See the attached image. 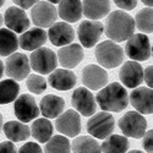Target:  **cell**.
Returning a JSON list of instances; mask_svg holds the SVG:
<instances>
[{
	"instance_id": "6da1fadb",
	"label": "cell",
	"mask_w": 153,
	"mask_h": 153,
	"mask_svg": "<svg viewBox=\"0 0 153 153\" xmlns=\"http://www.w3.org/2000/svg\"><path fill=\"white\" fill-rule=\"evenodd\" d=\"M105 36L111 42H124L127 41L134 34L136 27L134 19L123 10L111 11L105 21Z\"/></svg>"
},
{
	"instance_id": "7a4b0ae2",
	"label": "cell",
	"mask_w": 153,
	"mask_h": 153,
	"mask_svg": "<svg viewBox=\"0 0 153 153\" xmlns=\"http://www.w3.org/2000/svg\"><path fill=\"white\" fill-rule=\"evenodd\" d=\"M96 103L104 111L119 113L129 105V93L123 85L113 82L104 86L97 93Z\"/></svg>"
},
{
	"instance_id": "3957f363",
	"label": "cell",
	"mask_w": 153,
	"mask_h": 153,
	"mask_svg": "<svg viewBox=\"0 0 153 153\" xmlns=\"http://www.w3.org/2000/svg\"><path fill=\"white\" fill-rule=\"evenodd\" d=\"M94 55L102 68L114 69L119 65L125 59L124 49L115 42L104 41L99 43L94 49Z\"/></svg>"
},
{
	"instance_id": "277c9868",
	"label": "cell",
	"mask_w": 153,
	"mask_h": 153,
	"mask_svg": "<svg viewBox=\"0 0 153 153\" xmlns=\"http://www.w3.org/2000/svg\"><path fill=\"white\" fill-rule=\"evenodd\" d=\"M124 53L132 61H146L152 55V45L146 34H132L126 41Z\"/></svg>"
},
{
	"instance_id": "5b68a950",
	"label": "cell",
	"mask_w": 153,
	"mask_h": 153,
	"mask_svg": "<svg viewBox=\"0 0 153 153\" xmlns=\"http://www.w3.org/2000/svg\"><path fill=\"white\" fill-rule=\"evenodd\" d=\"M30 65L38 74L49 75L58 66V56L52 49L42 47L33 50L30 56Z\"/></svg>"
},
{
	"instance_id": "8992f818",
	"label": "cell",
	"mask_w": 153,
	"mask_h": 153,
	"mask_svg": "<svg viewBox=\"0 0 153 153\" xmlns=\"http://www.w3.org/2000/svg\"><path fill=\"white\" fill-rule=\"evenodd\" d=\"M87 132L96 138H107L115 129V120L111 114L107 111H100L93 114L92 118L87 121Z\"/></svg>"
},
{
	"instance_id": "52a82bcc",
	"label": "cell",
	"mask_w": 153,
	"mask_h": 153,
	"mask_svg": "<svg viewBox=\"0 0 153 153\" xmlns=\"http://www.w3.org/2000/svg\"><path fill=\"white\" fill-rule=\"evenodd\" d=\"M119 127L125 136L141 138L147 130V121L142 114L137 111H129L120 118Z\"/></svg>"
},
{
	"instance_id": "ba28073f",
	"label": "cell",
	"mask_w": 153,
	"mask_h": 153,
	"mask_svg": "<svg viewBox=\"0 0 153 153\" xmlns=\"http://www.w3.org/2000/svg\"><path fill=\"white\" fill-rule=\"evenodd\" d=\"M31 65L27 55L22 53H14L7 56L5 62V74L15 81H22L30 75Z\"/></svg>"
},
{
	"instance_id": "9c48e42d",
	"label": "cell",
	"mask_w": 153,
	"mask_h": 153,
	"mask_svg": "<svg viewBox=\"0 0 153 153\" xmlns=\"http://www.w3.org/2000/svg\"><path fill=\"white\" fill-rule=\"evenodd\" d=\"M14 111L16 118L21 123H30L33 119H37L41 114L39 107L37 105V102L31 94H21L15 99Z\"/></svg>"
},
{
	"instance_id": "30bf717a",
	"label": "cell",
	"mask_w": 153,
	"mask_h": 153,
	"mask_svg": "<svg viewBox=\"0 0 153 153\" xmlns=\"http://www.w3.org/2000/svg\"><path fill=\"white\" fill-rule=\"evenodd\" d=\"M71 103L76 111L82 114L83 117H92L96 114L97 103L92 92L86 87L76 88L71 97Z\"/></svg>"
},
{
	"instance_id": "8fae6325",
	"label": "cell",
	"mask_w": 153,
	"mask_h": 153,
	"mask_svg": "<svg viewBox=\"0 0 153 153\" xmlns=\"http://www.w3.org/2000/svg\"><path fill=\"white\" fill-rule=\"evenodd\" d=\"M31 19L36 26L44 30L56 22L58 11L53 4L48 1H38L31 10Z\"/></svg>"
},
{
	"instance_id": "7c38bea8",
	"label": "cell",
	"mask_w": 153,
	"mask_h": 153,
	"mask_svg": "<svg viewBox=\"0 0 153 153\" xmlns=\"http://www.w3.org/2000/svg\"><path fill=\"white\" fill-rule=\"evenodd\" d=\"M55 129L66 137H76L81 132L80 114L72 109H69L65 113H61L56 118Z\"/></svg>"
},
{
	"instance_id": "4fadbf2b",
	"label": "cell",
	"mask_w": 153,
	"mask_h": 153,
	"mask_svg": "<svg viewBox=\"0 0 153 153\" xmlns=\"http://www.w3.org/2000/svg\"><path fill=\"white\" fill-rule=\"evenodd\" d=\"M103 32H104V27L102 22L86 20L80 23L77 30V36L85 48H92L98 43Z\"/></svg>"
},
{
	"instance_id": "5bb4252c",
	"label": "cell",
	"mask_w": 153,
	"mask_h": 153,
	"mask_svg": "<svg viewBox=\"0 0 153 153\" xmlns=\"http://www.w3.org/2000/svg\"><path fill=\"white\" fill-rule=\"evenodd\" d=\"M82 83L86 88L92 91H98L108 83L107 71L98 65H87L82 70Z\"/></svg>"
},
{
	"instance_id": "9a60e30c",
	"label": "cell",
	"mask_w": 153,
	"mask_h": 153,
	"mask_svg": "<svg viewBox=\"0 0 153 153\" xmlns=\"http://www.w3.org/2000/svg\"><path fill=\"white\" fill-rule=\"evenodd\" d=\"M4 22L7 26V30L14 33H23L30 28V19L26 15L25 10L17 6H10L4 15Z\"/></svg>"
},
{
	"instance_id": "2e32d148",
	"label": "cell",
	"mask_w": 153,
	"mask_h": 153,
	"mask_svg": "<svg viewBox=\"0 0 153 153\" xmlns=\"http://www.w3.org/2000/svg\"><path fill=\"white\" fill-rule=\"evenodd\" d=\"M119 77L127 88H136L143 81V69L137 61H126L119 71Z\"/></svg>"
},
{
	"instance_id": "e0dca14e",
	"label": "cell",
	"mask_w": 153,
	"mask_h": 153,
	"mask_svg": "<svg viewBox=\"0 0 153 153\" xmlns=\"http://www.w3.org/2000/svg\"><path fill=\"white\" fill-rule=\"evenodd\" d=\"M48 37L50 42L56 47H65L75 39V31L68 22H55L49 27Z\"/></svg>"
},
{
	"instance_id": "ac0fdd59",
	"label": "cell",
	"mask_w": 153,
	"mask_h": 153,
	"mask_svg": "<svg viewBox=\"0 0 153 153\" xmlns=\"http://www.w3.org/2000/svg\"><path fill=\"white\" fill-rule=\"evenodd\" d=\"M48 39V34L43 28L34 27L23 32L19 38V47L23 50L33 52L36 49L42 48Z\"/></svg>"
},
{
	"instance_id": "d6986e66",
	"label": "cell",
	"mask_w": 153,
	"mask_h": 153,
	"mask_svg": "<svg viewBox=\"0 0 153 153\" xmlns=\"http://www.w3.org/2000/svg\"><path fill=\"white\" fill-rule=\"evenodd\" d=\"M83 49L80 44H69L59 49L58 52V60L65 69H74L83 60Z\"/></svg>"
},
{
	"instance_id": "ffe728a7",
	"label": "cell",
	"mask_w": 153,
	"mask_h": 153,
	"mask_svg": "<svg viewBox=\"0 0 153 153\" xmlns=\"http://www.w3.org/2000/svg\"><path fill=\"white\" fill-rule=\"evenodd\" d=\"M48 82L58 91H69L75 87L76 82H77V77L71 70L55 69L52 74H49Z\"/></svg>"
},
{
	"instance_id": "44dd1931",
	"label": "cell",
	"mask_w": 153,
	"mask_h": 153,
	"mask_svg": "<svg viewBox=\"0 0 153 153\" xmlns=\"http://www.w3.org/2000/svg\"><path fill=\"white\" fill-rule=\"evenodd\" d=\"M152 88L148 87H136L131 92L130 102L131 105L140 114H152Z\"/></svg>"
},
{
	"instance_id": "7402d4cb",
	"label": "cell",
	"mask_w": 153,
	"mask_h": 153,
	"mask_svg": "<svg viewBox=\"0 0 153 153\" xmlns=\"http://www.w3.org/2000/svg\"><path fill=\"white\" fill-rule=\"evenodd\" d=\"M83 15L92 21H98L110 12V0H83Z\"/></svg>"
},
{
	"instance_id": "603a6c76",
	"label": "cell",
	"mask_w": 153,
	"mask_h": 153,
	"mask_svg": "<svg viewBox=\"0 0 153 153\" xmlns=\"http://www.w3.org/2000/svg\"><path fill=\"white\" fill-rule=\"evenodd\" d=\"M65 109V100L55 94H47L41 100L39 110L45 119L58 118Z\"/></svg>"
},
{
	"instance_id": "cb8c5ba5",
	"label": "cell",
	"mask_w": 153,
	"mask_h": 153,
	"mask_svg": "<svg viewBox=\"0 0 153 153\" xmlns=\"http://www.w3.org/2000/svg\"><path fill=\"white\" fill-rule=\"evenodd\" d=\"M58 16L66 22H77L82 17L81 0H61L58 7Z\"/></svg>"
},
{
	"instance_id": "d4e9b609",
	"label": "cell",
	"mask_w": 153,
	"mask_h": 153,
	"mask_svg": "<svg viewBox=\"0 0 153 153\" xmlns=\"http://www.w3.org/2000/svg\"><path fill=\"white\" fill-rule=\"evenodd\" d=\"M4 134L12 142H21L31 136V129L21 121H7L4 124Z\"/></svg>"
},
{
	"instance_id": "484cf974",
	"label": "cell",
	"mask_w": 153,
	"mask_h": 153,
	"mask_svg": "<svg viewBox=\"0 0 153 153\" xmlns=\"http://www.w3.org/2000/svg\"><path fill=\"white\" fill-rule=\"evenodd\" d=\"M53 130H54L53 124L48 119L42 118V119H37L36 121H33L31 126V135L38 142L45 143L53 136Z\"/></svg>"
},
{
	"instance_id": "4316f807",
	"label": "cell",
	"mask_w": 153,
	"mask_h": 153,
	"mask_svg": "<svg viewBox=\"0 0 153 153\" xmlns=\"http://www.w3.org/2000/svg\"><path fill=\"white\" fill-rule=\"evenodd\" d=\"M129 140L121 135H110L102 143L100 151L103 153H126L129 149Z\"/></svg>"
},
{
	"instance_id": "83f0119b",
	"label": "cell",
	"mask_w": 153,
	"mask_h": 153,
	"mask_svg": "<svg viewBox=\"0 0 153 153\" xmlns=\"http://www.w3.org/2000/svg\"><path fill=\"white\" fill-rule=\"evenodd\" d=\"M17 48L19 39L16 34L7 28H0V55L9 56L14 54Z\"/></svg>"
},
{
	"instance_id": "f1b7e54d",
	"label": "cell",
	"mask_w": 153,
	"mask_h": 153,
	"mask_svg": "<svg viewBox=\"0 0 153 153\" xmlns=\"http://www.w3.org/2000/svg\"><path fill=\"white\" fill-rule=\"evenodd\" d=\"M74 153H102L100 145L92 136H79L72 141Z\"/></svg>"
},
{
	"instance_id": "f546056e",
	"label": "cell",
	"mask_w": 153,
	"mask_h": 153,
	"mask_svg": "<svg viewBox=\"0 0 153 153\" xmlns=\"http://www.w3.org/2000/svg\"><path fill=\"white\" fill-rule=\"evenodd\" d=\"M20 93L19 83L12 80H4L0 82V104H9L14 102Z\"/></svg>"
},
{
	"instance_id": "4dcf8cb0",
	"label": "cell",
	"mask_w": 153,
	"mask_h": 153,
	"mask_svg": "<svg viewBox=\"0 0 153 153\" xmlns=\"http://www.w3.org/2000/svg\"><path fill=\"white\" fill-rule=\"evenodd\" d=\"M71 145L69 138L64 135L52 136L48 142H45L44 153H70Z\"/></svg>"
},
{
	"instance_id": "1f68e13d",
	"label": "cell",
	"mask_w": 153,
	"mask_h": 153,
	"mask_svg": "<svg viewBox=\"0 0 153 153\" xmlns=\"http://www.w3.org/2000/svg\"><path fill=\"white\" fill-rule=\"evenodd\" d=\"M135 27L143 33H152V7L140 10L135 17Z\"/></svg>"
},
{
	"instance_id": "d6a6232c",
	"label": "cell",
	"mask_w": 153,
	"mask_h": 153,
	"mask_svg": "<svg viewBox=\"0 0 153 153\" xmlns=\"http://www.w3.org/2000/svg\"><path fill=\"white\" fill-rule=\"evenodd\" d=\"M26 85L33 94H42L47 90V81L41 75H28Z\"/></svg>"
},
{
	"instance_id": "836d02e7",
	"label": "cell",
	"mask_w": 153,
	"mask_h": 153,
	"mask_svg": "<svg viewBox=\"0 0 153 153\" xmlns=\"http://www.w3.org/2000/svg\"><path fill=\"white\" fill-rule=\"evenodd\" d=\"M17 153H43L41 146L38 143H34V142H27L25 143Z\"/></svg>"
},
{
	"instance_id": "e575fe53",
	"label": "cell",
	"mask_w": 153,
	"mask_h": 153,
	"mask_svg": "<svg viewBox=\"0 0 153 153\" xmlns=\"http://www.w3.org/2000/svg\"><path fill=\"white\" fill-rule=\"evenodd\" d=\"M138 0H114V3L117 4L118 7H120L121 10H134L137 5Z\"/></svg>"
},
{
	"instance_id": "d590c367",
	"label": "cell",
	"mask_w": 153,
	"mask_h": 153,
	"mask_svg": "<svg viewBox=\"0 0 153 153\" xmlns=\"http://www.w3.org/2000/svg\"><path fill=\"white\" fill-rule=\"evenodd\" d=\"M152 136H153V131L149 130V131H146L145 135L142 136L143 137V141H142V146L145 148V151L147 153H152L153 152V147H152Z\"/></svg>"
},
{
	"instance_id": "8d00e7d4",
	"label": "cell",
	"mask_w": 153,
	"mask_h": 153,
	"mask_svg": "<svg viewBox=\"0 0 153 153\" xmlns=\"http://www.w3.org/2000/svg\"><path fill=\"white\" fill-rule=\"evenodd\" d=\"M0 153H17V149L12 142L4 141L0 143Z\"/></svg>"
},
{
	"instance_id": "74e56055",
	"label": "cell",
	"mask_w": 153,
	"mask_h": 153,
	"mask_svg": "<svg viewBox=\"0 0 153 153\" xmlns=\"http://www.w3.org/2000/svg\"><path fill=\"white\" fill-rule=\"evenodd\" d=\"M17 6H20V9L22 10H27L31 9L33 5H36L39 0H12Z\"/></svg>"
},
{
	"instance_id": "f35d334b",
	"label": "cell",
	"mask_w": 153,
	"mask_h": 153,
	"mask_svg": "<svg viewBox=\"0 0 153 153\" xmlns=\"http://www.w3.org/2000/svg\"><path fill=\"white\" fill-rule=\"evenodd\" d=\"M152 74H153V68H152V65L148 66V68H146V70H143V80L146 81L148 88H152V86H153V85H152Z\"/></svg>"
},
{
	"instance_id": "ab89813d",
	"label": "cell",
	"mask_w": 153,
	"mask_h": 153,
	"mask_svg": "<svg viewBox=\"0 0 153 153\" xmlns=\"http://www.w3.org/2000/svg\"><path fill=\"white\" fill-rule=\"evenodd\" d=\"M3 75H4V64L1 60H0V79L3 77Z\"/></svg>"
},
{
	"instance_id": "60d3db41",
	"label": "cell",
	"mask_w": 153,
	"mask_h": 153,
	"mask_svg": "<svg viewBox=\"0 0 153 153\" xmlns=\"http://www.w3.org/2000/svg\"><path fill=\"white\" fill-rule=\"evenodd\" d=\"M141 1H142L147 7H152V0H141Z\"/></svg>"
},
{
	"instance_id": "b9f144b4",
	"label": "cell",
	"mask_w": 153,
	"mask_h": 153,
	"mask_svg": "<svg viewBox=\"0 0 153 153\" xmlns=\"http://www.w3.org/2000/svg\"><path fill=\"white\" fill-rule=\"evenodd\" d=\"M48 3H50V4H59L61 0H47Z\"/></svg>"
},
{
	"instance_id": "7bdbcfd3",
	"label": "cell",
	"mask_w": 153,
	"mask_h": 153,
	"mask_svg": "<svg viewBox=\"0 0 153 153\" xmlns=\"http://www.w3.org/2000/svg\"><path fill=\"white\" fill-rule=\"evenodd\" d=\"M3 115H1V114H0V131H1V129H3Z\"/></svg>"
},
{
	"instance_id": "ee69618b",
	"label": "cell",
	"mask_w": 153,
	"mask_h": 153,
	"mask_svg": "<svg viewBox=\"0 0 153 153\" xmlns=\"http://www.w3.org/2000/svg\"><path fill=\"white\" fill-rule=\"evenodd\" d=\"M129 153H143V152H141V151H138V149H132V151H130Z\"/></svg>"
},
{
	"instance_id": "f6af8a7d",
	"label": "cell",
	"mask_w": 153,
	"mask_h": 153,
	"mask_svg": "<svg viewBox=\"0 0 153 153\" xmlns=\"http://www.w3.org/2000/svg\"><path fill=\"white\" fill-rule=\"evenodd\" d=\"M3 22H4V17H3V15H1V14H0V27H1Z\"/></svg>"
},
{
	"instance_id": "bcb514c9",
	"label": "cell",
	"mask_w": 153,
	"mask_h": 153,
	"mask_svg": "<svg viewBox=\"0 0 153 153\" xmlns=\"http://www.w3.org/2000/svg\"><path fill=\"white\" fill-rule=\"evenodd\" d=\"M4 4H5V0H0V7H1Z\"/></svg>"
}]
</instances>
